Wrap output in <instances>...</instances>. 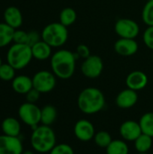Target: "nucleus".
Segmentation results:
<instances>
[{"label": "nucleus", "mask_w": 153, "mask_h": 154, "mask_svg": "<svg viewBox=\"0 0 153 154\" xmlns=\"http://www.w3.org/2000/svg\"><path fill=\"white\" fill-rule=\"evenodd\" d=\"M142 22L147 26H153V0L147 1L142 11Z\"/></svg>", "instance_id": "bb28decb"}, {"label": "nucleus", "mask_w": 153, "mask_h": 154, "mask_svg": "<svg viewBox=\"0 0 153 154\" xmlns=\"http://www.w3.org/2000/svg\"><path fill=\"white\" fill-rule=\"evenodd\" d=\"M56 76L52 71L40 70L32 77L33 88L38 90L41 94H45L52 91L56 87Z\"/></svg>", "instance_id": "0eeeda50"}, {"label": "nucleus", "mask_w": 153, "mask_h": 154, "mask_svg": "<svg viewBox=\"0 0 153 154\" xmlns=\"http://www.w3.org/2000/svg\"><path fill=\"white\" fill-rule=\"evenodd\" d=\"M1 129L5 135L19 137L21 133V124L14 117H6L1 124Z\"/></svg>", "instance_id": "6ab92c4d"}, {"label": "nucleus", "mask_w": 153, "mask_h": 154, "mask_svg": "<svg viewBox=\"0 0 153 154\" xmlns=\"http://www.w3.org/2000/svg\"><path fill=\"white\" fill-rule=\"evenodd\" d=\"M139 124L142 134L150 135L153 138V112H148L142 116Z\"/></svg>", "instance_id": "b1692460"}, {"label": "nucleus", "mask_w": 153, "mask_h": 154, "mask_svg": "<svg viewBox=\"0 0 153 154\" xmlns=\"http://www.w3.org/2000/svg\"><path fill=\"white\" fill-rule=\"evenodd\" d=\"M130 149L123 139H115L111 142V143L106 148V154H129Z\"/></svg>", "instance_id": "412c9836"}, {"label": "nucleus", "mask_w": 153, "mask_h": 154, "mask_svg": "<svg viewBox=\"0 0 153 154\" xmlns=\"http://www.w3.org/2000/svg\"><path fill=\"white\" fill-rule=\"evenodd\" d=\"M49 154H75L73 148L67 143L56 144Z\"/></svg>", "instance_id": "c85d7f7f"}, {"label": "nucleus", "mask_w": 153, "mask_h": 154, "mask_svg": "<svg viewBox=\"0 0 153 154\" xmlns=\"http://www.w3.org/2000/svg\"><path fill=\"white\" fill-rule=\"evenodd\" d=\"M93 140L95 143L96 144V146H98L99 148H104V149H106L113 141L111 134L106 131H99L96 133Z\"/></svg>", "instance_id": "a878e982"}, {"label": "nucleus", "mask_w": 153, "mask_h": 154, "mask_svg": "<svg viewBox=\"0 0 153 154\" xmlns=\"http://www.w3.org/2000/svg\"><path fill=\"white\" fill-rule=\"evenodd\" d=\"M152 60H153V52H152Z\"/></svg>", "instance_id": "4c0bfd02"}, {"label": "nucleus", "mask_w": 153, "mask_h": 154, "mask_svg": "<svg viewBox=\"0 0 153 154\" xmlns=\"http://www.w3.org/2000/svg\"><path fill=\"white\" fill-rule=\"evenodd\" d=\"M115 51L124 57H130L134 55L139 50V44L135 39L120 38L114 44Z\"/></svg>", "instance_id": "ddd939ff"}, {"label": "nucleus", "mask_w": 153, "mask_h": 154, "mask_svg": "<svg viewBox=\"0 0 153 154\" xmlns=\"http://www.w3.org/2000/svg\"><path fill=\"white\" fill-rule=\"evenodd\" d=\"M32 57L38 60H46L51 57V49L52 47L50 46L47 42L41 40L32 47Z\"/></svg>", "instance_id": "a211bd4d"}, {"label": "nucleus", "mask_w": 153, "mask_h": 154, "mask_svg": "<svg viewBox=\"0 0 153 154\" xmlns=\"http://www.w3.org/2000/svg\"><path fill=\"white\" fill-rule=\"evenodd\" d=\"M147 1H152V0H147Z\"/></svg>", "instance_id": "58836bf2"}, {"label": "nucleus", "mask_w": 153, "mask_h": 154, "mask_svg": "<svg viewBox=\"0 0 153 154\" xmlns=\"http://www.w3.org/2000/svg\"><path fill=\"white\" fill-rule=\"evenodd\" d=\"M32 48L25 43H14L6 54L7 63L15 69H23L32 59Z\"/></svg>", "instance_id": "20e7f679"}, {"label": "nucleus", "mask_w": 153, "mask_h": 154, "mask_svg": "<svg viewBox=\"0 0 153 154\" xmlns=\"http://www.w3.org/2000/svg\"><path fill=\"white\" fill-rule=\"evenodd\" d=\"M23 146L19 137L0 135V154H22Z\"/></svg>", "instance_id": "9d476101"}, {"label": "nucleus", "mask_w": 153, "mask_h": 154, "mask_svg": "<svg viewBox=\"0 0 153 154\" xmlns=\"http://www.w3.org/2000/svg\"><path fill=\"white\" fill-rule=\"evenodd\" d=\"M41 109L37 105L25 102L20 106L18 116L23 124L31 126L33 130L41 123Z\"/></svg>", "instance_id": "423d86ee"}, {"label": "nucleus", "mask_w": 153, "mask_h": 154, "mask_svg": "<svg viewBox=\"0 0 153 154\" xmlns=\"http://www.w3.org/2000/svg\"><path fill=\"white\" fill-rule=\"evenodd\" d=\"M104 69V62L101 57L97 55H90L85 59L81 64V72L87 79L98 78Z\"/></svg>", "instance_id": "1a4fd4ad"}, {"label": "nucleus", "mask_w": 153, "mask_h": 154, "mask_svg": "<svg viewBox=\"0 0 153 154\" xmlns=\"http://www.w3.org/2000/svg\"><path fill=\"white\" fill-rule=\"evenodd\" d=\"M139 97L137 91H134L130 88H125L119 92L115 97V104L119 108L129 109L133 107L138 102Z\"/></svg>", "instance_id": "4468645a"}, {"label": "nucleus", "mask_w": 153, "mask_h": 154, "mask_svg": "<svg viewBox=\"0 0 153 154\" xmlns=\"http://www.w3.org/2000/svg\"><path fill=\"white\" fill-rule=\"evenodd\" d=\"M41 40L52 48L63 46L69 38V31L60 22L51 23L46 25L41 32Z\"/></svg>", "instance_id": "39448f33"}, {"label": "nucleus", "mask_w": 153, "mask_h": 154, "mask_svg": "<svg viewBox=\"0 0 153 154\" xmlns=\"http://www.w3.org/2000/svg\"><path fill=\"white\" fill-rule=\"evenodd\" d=\"M22 154H34L32 151H25V152H23Z\"/></svg>", "instance_id": "f704fd0d"}, {"label": "nucleus", "mask_w": 153, "mask_h": 154, "mask_svg": "<svg viewBox=\"0 0 153 154\" xmlns=\"http://www.w3.org/2000/svg\"><path fill=\"white\" fill-rule=\"evenodd\" d=\"M41 40V34H40L36 31H32V32H28V37H27L26 44L32 47V45H34L35 43H37Z\"/></svg>", "instance_id": "473e14b6"}, {"label": "nucleus", "mask_w": 153, "mask_h": 154, "mask_svg": "<svg viewBox=\"0 0 153 154\" xmlns=\"http://www.w3.org/2000/svg\"><path fill=\"white\" fill-rule=\"evenodd\" d=\"M27 37H28V32L23 30H15L14 33L13 42L14 43H25L26 44Z\"/></svg>", "instance_id": "2f4dec72"}, {"label": "nucleus", "mask_w": 153, "mask_h": 154, "mask_svg": "<svg viewBox=\"0 0 153 154\" xmlns=\"http://www.w3.org/2000/svg\"><path fill=\"white\" fill-rule=\"evenodd\" d=\"M77 58H81L83 60L88 58L91 54H90V49L88 48L87 45L84 44V43H80L77 46L76 49V52H75Z\"/></svg>", "instance_id": "7c9ffc66"}, {"label": "nucleus", "mask_w": 153, "mask_h": 154, "mask_svg": "<svg viewBox=\"0 0 153 154\" xmlns=\"http://www.w3.org/2000/svg\"><path fill=\"white\" fill-rule=\"evenodd\" d=\"M32 149L39 153H49L56 145V134L48 125H38L32 130L30 138Z\"/></svg>", "instance_id": "7ed1b4c3"}, {"label": "nucleus", "mask_w": 153, "mask_h": 154, "mask_svg": "<svg viewBox=\"0 0 153 154\" xmlns=\"http://www.w3.org/2000/svg\"><path fill=\"white\" fill-rule=\"evenodd\" d=\"M119 134L125 142H134L142 134V131L139 122L126 120L120 125Z\"/></svg>", "instance_id": "f8f14e48"}, {"label": "nucleus", "mask_w": 153, "mask_h": 154, "mask_svg": "<svg viewBox=\"0 0 153 154\" xmlns=\"http://www.w3.org/2000/svg\"><path fill=\"white\" fill-rule=\"evenodd\" d=\"M40 95H41V93L38 90H36L35 88H32L27 94H25V96H26V102L35 104L39 100Z\"/></svg>", "instance_id": "72a5a7b5"}, {"label": "nucleus", "mask_w": 153, "mask_h": 154, "mask_svg": "<svg viewBox=\"0 0 153 154\" xmlns=\"http://www.w3.org/2000/svg\"><path fill=\"white\" fill-rule=\"evenodd\" d=\"M138 154H149L148 152H146V153H138Z\"/></svg>", "instance_id": "e433bc0d"}, {"label": "nucleus", "mask_w": 153, "mask_h": 154, "mask_svg": "<svg viewBox=\"0 0 153 154\" xmlns=\"http://www.w3.org/2000/svg\"><path fill=\"white\" fill-rule=\"evenodd\" d=\"M148 76L142 70H134L128 74L125 83L128 88L134 91H140L148 85Z\"/></svg>", "instance_id": "2eb2a0df"}, {"label": "nucleus", "mask_w": 153, "mask_h": 154, "mask_svg": "<svg viewBox=\"0 0 153 154\" xmlns=\"http://www.w3.org/2000/svg\"><path fill=\"white\" fill-rule=\"evenodd\" d=\"M4 20L9 26L17 29L23 23V15L19 8L16 6H9L4 12Z\"/></svg>", "instance_id": "dca6fc26"}, {"label": "nucleus", "mask_w": 153, "mask_h": 154, "mask_svg": "<svg viewBox=\"0 0 153 154\" xmlns=\"http://www.w3.org/2000/svg\"><path fill=\"white\" fill-rule=\"evenodd\" d=\"M2 65V60H1V58H0V66Z\"/></svg>", "instance_id": "c9c22d12"}, {"label": "nucleus", "mask_w": 153, "mask_h": 154, "mask_svg": "<svg viewBox=\"0 0 153 154\" xmlns=\"http://www.w3.org/2000/svg\"><path fill=\"white\" fill-rule=\"evenodd\" d=\"M115 32L120 38L135 39L139 35L140 26L134 20L121 18L115 24Z\"/></svg>", "instance_id": "6e6552de"}, {"label": "nucleus", "mask_w": 153, "mask_h": 154, "mask_svg": "<svg viewBox=\"0 0 153 154\" xmlns=\"http://www.w3.org/2000/svg\"><path fill=\"white\" fill-rule=\"evenodd\" d=\"M15 29L5 23H0V48L9 45L13 42Z\"/></svg>", "instance_id": "5701e85b"}, {"label": "nucleus", "mask_w": 153, "mask_h": 154, "mask_svg": "<svg viewBox=\"0 0 153 154\" xmlns=\"http://www.w3.org/2000/svg\"><path fill=\"white\" fill-rule=\"evenodd\" d=\"M74 134L76 138L80 142L87 143L94 139L96 129L94 125L90 121L87 119H80L75 124Z\"/></svg>", "instance_id": "9b49d317"}, {"label": "nucleus", "mask_w": 153, "mask_h": 154, "mask_svg": "<svg viewBox=\"0 0 153 154\" xmlns=\"http://www.w3.org/2000/svg\"><path fill=\"white\" fill-rule=\"evenodd\" d=\"M12 88L16 93L25 95L33 88L32 79L25 75L16 76L12 80Z\"/></svg>", "instance_id": "f3484780"}, {"label": "nucleus", "mask_w": 153, "mask_h": 154, "mask_svg": "<svg viewBox=\"0 0 153 154\" xmlns=\"http://www.w3.org/2000/svg\"><path fill=\"white\" fill-rule=\"evenodd\" d=\"M58 112L52 105H47L41 108V124L50 126L57 119Z\"/></svg>", "instance_id": "aec40b11"}, {"label": "nucleus", "mask_w": 153, "mask_h": 154, "mask_svg": "<svg viewBox=\"0 0 153 154\" xmlns=\"http://www.w3.org/2000/svg\"><path fill=\"white\" fill-rule=\"evenodd\" d=\"M77 60L75 52L65 49L59 50L50 57L51 71L60 79H69L75 73Z\"/></svg>", "instance_id": "f257e3e1"}, {"label": "nucleus", "mask_w": 153, "mask_h": 154, "mask_svg": "<svg viewBox=\"0 0 153 154\" xmlns=\"http://www.w3.org/2000/svg\"><path fill=\"white\" fill-rule=\"evenodd\" d=\"M78 109L85 115H95L101 112L106 106L104 93L97 88L88 87L84 88L77 100Z\"/></svg>", "instance_id": "f03ea898"}, {"label": "nucleus", "mask_w": 153, "mask_h": 154, "mask_svg": "<svg viewBox=\"0 0 153 154\" xmlns=\"http://www.w3.org/2000/svg\"><path fill=\"white\" fill-rule=\"evenodd\" d=\"M142 40L145 45L153 51V26H148L142 35Z\"/></svg>", "instance_id": "c756f323"}, {"label": "nucleus", "mask_w": 153, "mask_h": 154, "mask_svg": "<svg viewBox=\"0 0 153 154\" xmlns=\"http://www.w3.org/2000/svg\"><path fill=\"white\" fill-rule=\"evenodd\" d=\"M15 69L8 63H2L0 66V79L4 81H12L15 77Z\"/></svg>", "instance_id": "cd10ccee"}, {"label": "nucleus", "mask_w": 153, "mask_h": 154, "mask_svg": "<svg viewBox=\"0 0 153 154\" xmlns=\"http://www.w3.org/2000/svg\"><path fill=\"white\" fill-rule=\"evenodd\" d=\"M134 149L138 153H146L148 152L153 144V138L145 134H142L134 142Z\"/></svg>", "instance_id": "4be33fe9"}, {"label": "nucleus", "mask_w": 153, "mask_h": 154, "mask_svg": "<svg viewBox=\"0 0 153 154\" xmlns=\"http://www.w3.org/2000/svg\"><path fill=\"white\" fill-rule=\"evenodd\" d=\"M77 20V13L71 7H65L60 14V23L66 27L72 25Z\"/></svg>", "instance_id": "393cba45"}]
</instances>
